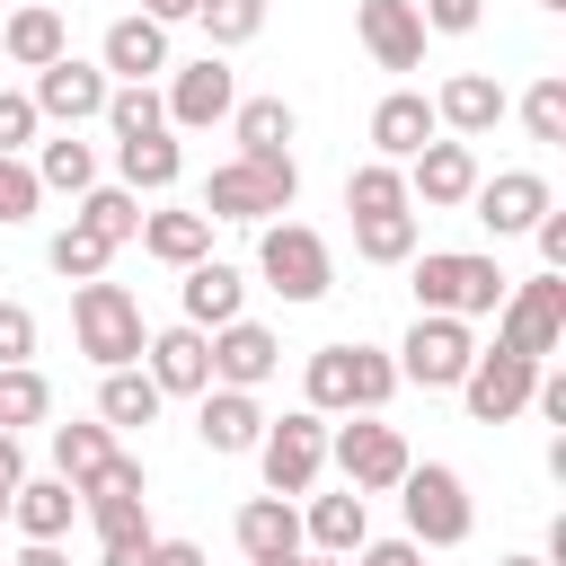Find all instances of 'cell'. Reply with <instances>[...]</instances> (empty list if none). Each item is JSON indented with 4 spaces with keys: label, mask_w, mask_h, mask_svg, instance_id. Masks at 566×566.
<instances>
[{
    "label": "cell",
    "mask_w": 566,
    "mask_h": 566,
    "mask_svg": "<svg viewBox=\"0 0 566 566\" xmlns=\"http://www.w3.org/2000/svg\"><path fill=\"white\" fill-rule=\"evenodd\" d=\"M407 292H416V318H495L513 274L495 256H478V248H416Z\"/></svg>",
    "instance_id": "6da1fadb"
},
{
    "label": "cell",
    "mask_w": 566,
    "mask_h": 566,
    "mask_svg": "<svg viewBox=\"0 0 566 566\" xmlns=\"http://www.w3.org/2000/svg\"><path fill=\"white\" fill-rule=\"evenodd\" d=\"M292 195H301V159L292 150H239V159H221L212 177H203V221H248V230H265L274 212H292Z\"/></svg>",
    "instance_id": "7a4b0ae2"
},
{
    "label": "cell",
    "mask_w": 566,
    "mask_h": 566,
    "mask_svg": "<svg viewBox=\"0 0 566 566\" xmlns=\"http://www.w3.org/2000/svg\"><path fill=\"white\" fill-rule=\"evenodd\" d=\"M398 398V363L380 345H318L301 371V407L310 416H380Z\"/></svg>",
    "instance_id": "3957f363"
},
{
    "label": "cell",
    "mask_w": 566,
    "mask_h": 566,
    "mask_svg": "<svg viewBox=\"0 0 566 566\" xmlns=\"http://www.w3.org/2000/svg\"><path fill=\"white\" fill-rule=\"evenodd\" d=\"M398 504H407V539L416 548H460L478 531V504H469V478L451 460H407L398 478Z\"/></svg>",
    "instance_id": "277c9868"
},
{
    "label": "cell",
    "mask_w": 566,
    "mask_h": 566,
    "mask_svg": "<svg viewBox=\"0 0 566 566\" xmlns=\"http://www.w3.org/2000/svg\"><path fill=\"white\" fill-rule=\"evenodd\" d=\"M71 336H80V354L97 363V371H124V363H142V345H150V327H142V301L124 292V283H80L71 292Z\"/></svg>",
    "instance_id": "5b68a950"
},
{
    "label": "cell",
    "mask_w": 566,
    "mask_h": 566,
    "mask_svg": "<svg viewBox=\"0 0 566 566\" xmlns=\"http://www.w3.org/2000/svg\"><path fill=\"white\" fill-rule=\"evenodd\" d=\"M256 274H265V292H283L292 310L336 292V256H327V239H318L310 221H265V230H256Z\"/></svg>",
    "instance_id": "8992f818"
},
{
    "label": "cell",
    "mask_w": 566,
    "mask_h": 566,
    "mask_svg": "<svg viewBox=\"0 0 566 566\" xmlns=\"http://www.w3.org/2000/svg\"><path fill=\"white\" fill-rule=\"evenodd\" d=\"M327 460L345 469V486L371 504V495H398V478H407V433L398 424H380V416H345V424H327Z\"/></svg>",
    "instance_id": "52a82bcc"
},
{
    "label": "cell",
    "mask_w": 566,
    "mask_h": 566,
    "mask_svg": "<svg viewBox=\"0 0 566 566\" xmlns=\"http://www.w3.org/2000/svg\"><path fill=\"white\" fill-rule=\"evenodd\" d=\"M495 345L522 354V363H548L566 345V274H522L495 310Z\"/></svg>",
    "instance_id": "ba28073f"
},
{
    "label": "cell",
    "mask_w": 566,
    "mask_h": 566,
    "mask_svg": "<svg viewBox=\"0 0 566 566\" xmlns=\"http://www.w3.org/2000/svg\"><path fill=\"white\" fill-rule=\"evenodd\" d=\"M256 469H265V495H318V469H327V416H310V407L265 416V433H256Z\"/></svg>",
    "instance_id": "9c48e42d"
},
{
    "label": "cell",
    "mask_w": 566,
    "mask_h": 566,
    "mask_svg": "<svg viewBox=\"0 0 566 566\" xmlns=\"http://www.w3.org/2000/svg\"><path fill=\"white\" fill-rule=\"evenodd\" d=\"M159 106H168V133H203V124H230V106H239V71H230L221 53L168 62V88H159Z\"/></svg>",
    "instance_id": "30bf717a"
},
{
    "label": "cell",
    "mask_w": 566,
    "mask_h": 566,
    "mask_svg": "<svg viewBox=\"0 0 566 566\" xmlns=\"http://www.w3.org/2000/svg\"><path fill=\"white\" fill-rule=\"evenodd\" d=\"M389 363H398L407 389H460L469 363H478V336H469V318H416Z\"/></svg>",
    "instance_id": "8fae6325"
},
{
    "label": "cell",
    "mask_w": 566,
    "mask_h": 566,
    "mask_svg": "<svg viewBox=\"0 0 566 566\" xmlns=\"http://www.w3.org/2000/svg\"><path fill=\"white\" fill-rule=\"evenodd\" d=\"M106 88H115V80H106L97 62L62 53V62H44V71H35V88H27V97H35V115H44V124L80 133V124H97V115H106Z\"/></svg>",
    "instance_id": "7c38bea8"
},
{
    "label": "cell",
    "mask_w": 566,
    "mask_h": 566,
    "mask_svg": "<svg viewBox=\"0 0 566 566\" xmlns=\"http://www.w3.org/2000/svg\"><path fill=\"white\" fill-rule=\"evenodd\" d=\"M531 380H539V363H522V354H504V345H478V363H469V380H460V407H469L478 424H513V416L531 407Z\"/></svg>",
    "instance_id": "4fadbf2b"
},
{
    "label": "cell",
    "mask_w": 566,
    "mask_h": 566,
    "mask_svg": "<svg viewBox=\"0 0 566 566\" xmlns=\"http://www.w3.org/2000/svg\"><path fill=\"white\" fill-rule=\"evenodd\" d=\"M504 115H513V97H504V80H486V71H451V80L433 88V124H442L451 142H486Z\"/></svg>",
    "instance_id": "5bb4252c"
},
{
    "label": "cell",
    "mask_w": 566,
    "mask_h": 566,
    "mask_svg": "<svg viewBox=\"0 0 566 566\" xmlns=\"http://www.w3.org/2000/svg\"><path fill=\"white\" fill-rule=\"evenodd\" d=\"M398 177H407V203L451 212V203H469V195H478V150H469V142H424Z\"/></svg>",
    "instance_id": "9a60e30c"
},
{
    "label": "cell",
    "mask_w": 566,
    "mask_h": 566,
    "mask_svg": "<svg viewBox=\"0 0 566 566\" xmlns=\"http://www.w3.org/2000/svg\"><path fill=\"white\" fill-rule=\"evenodd\" d=\"M283 371V336L256 327V318H230L212 327V389H265Z\"/></svg>",
    "instance_id": "2e32d148"
},
{
    "label": "cell",
    "mask_w": 566,
    "mask_h": 566,
    "mask_svg": "<svg viewBox=\"0 0 566 566\" xmlns=\"http://www.w3.org/2000/svg\"><path fill=\"white\" fill-rule=\"evenodd\" d=\"M142 371L159 380V398H203V389H212V336L177 318V327H159V336L142 345Z\"/></svg>",
    "instance_id": "e0dca14e"
},
{
    "label": "cell",
    "mask_w": 566,
    "mask_h": 566,
    "mask_svg": "<svg viewBox=\"0 0 566 566\" xmlns=\"http://www.w3.org/2000/svg\"><path fill=\"white\" fill-rule=\"evenodd\" d=\"M354 35L380 71H424V18L416 0H354Z\"/></svg>",
    "instance_id": "ac0fdd59"
},
{
    "label": "cell",
    "mask_w": 566,
    "mask_h": 566,
    "mask_svg": "<svg viewBox=\"0 0 566 566\" xmlns=\"http://www.w3.org/2000/svg\"><path fill=\"white\" fill-rule=\"evenodd\" d=\"M97 71H106L115 88H150V80L168 71V27H150L142 9H133V18H115V27L97 35Z\"/></svg>",
    "instance_id": "d6986e66"
},
{
    "label": "cell",
    "mask_w": 566,
    "mask_h": 566,
    "mask_svg": "<svg viewBox=\"0 0 566 566\" xmlns=\"http://www.w3.org/2000/svg\"><path fill=\"white\" fill-rule=\"evenodd\" d=\"M469 203H478V221H486L495 239H522L557 195H548V177H539V168H495V177H478V195H469Z\"/></svg>",
    "instance_id": "ffe728a7"
},
{
    "label": "cell",
    "mask_w": 566,
    "mask_h": 566,
    "mask_svg": "<svg viewBox=\"0 0 566 566\" xmlns=\"http://www.w3.org/2000/svg\"><path fill=\"white\" fill-rule=\"evenodd\" d=\"M424 142H442V124H433V97H424V88H389V97L371 106V159L407 168Z\"/></svg>",
    "instance_id": "44dd1931"
},
{
    "label": "cell",
    "mask_w": 566,
    "mask_h": 566,
    "mask_svg": "<svg viewBox=\"0 0 566 566\" xmlns=\"http://www.w3.org/2000/svg\"><path fill=\"white\" fill-rule=\"evenodd\" d=\"M256 433H265V407H256V389H203V398H195V442H203L212 460H239V451H256Z\"/></svg>",
    "instance_id": "7402d4cb"
},
{
    "label": "cell",
    "mask_w": 566,
    "mask_h": 566,
    "mask_svg": "<svg viewBox=\"0 0 566 566\" xmlns=\"http://www.w3.org/2000/svg\"><path fill=\"white\" fill-rule=\"evenodd\" d=\"M177 301H186V327H230V318H248V274L239 265H221V256H203V265H186L177 274Z\"/></svg>",
    "instance_id": "603a6c76"
},
{
    "label": "cell",
    "mask_w": 566,
    "mask_h": 566,
    "mask_svg": "<svg viewBox=\"0 0 566 566\" xmlns=\"http://www.w3.org/2000/svg\"><path fill=\"white\" fill-rule=\"evenodd\" d=\"M230 539H239L248 566H265V557H301V504H292V495H248L239 522H230Z\"/></svg>",
    "instance_id": "cb8c5ba5"
},
{
    "label": "cell",
    "mask_w": 566,
    "mask_h": 566,
    "mask_svg": "<svg viewBox=\"0 0 566 566\" xmlns=\"http://www.w3.org/2000/svg\"><path fill=\"white\" fill-rule=\"evenodd\" d=\"M363 539H371V504H363L354 486L310 495V513H301V548H318V557H354Z\"/></svg>",
    "instance_id": "d4e9b609"
},
{
    "label": "cell",
    "mask_w": 566,
    "mask_h": 566,
    "mask_svg": "<svg viewBox=\"0 0 566 566\" xmlns=\"http://www.w3.org/2000/svg\"><path fill=\"white\" fill-rule=\"evenodd\" d=\"M0 53H9L18 71H44V62H62V53H71V27H62V9H53V0H27V9H9V27H0Z\"/></svg>",
    "instance_id": "484cf974"
},
{
    "label": "cell",
    "mask_w": 566,
    "mask_h": 566,
    "mask_svg": "<svg viewBox=\"0 0 566 566\" xmlns=\"http://www.w3.org/2000/svg\"><path fill=\"white\" fill-rule=\"evenodd\" d=\"M159 380L142 371V363H124V371H97V424L106 433H142V424H159Z\"/></svg>",
    "instance_id": "4316f807"
},
{
    "label": "cell",
    "mask_w": 566,
    "mask_h": 566,
    "mask_svg": "<svg viewBox=\"0 0 566 566\" xmlns=\"http://www.w3.org/2000/svg\"><path fill=\"white\" fill-rule=\"evenodd\" d=\"M115 451H124V442H115L97 416H88V424H53V478H62L71 495H88V486L115 469Z\"/></svg>",
    "instance_id": "83f0119b"
},
{
    "label": "cell",
    "mask_w": 566,
    "mask_h": 566,
    "mask_svg": "<svg viewBox=\"0 0 566 566\" xmlns=\"http://www.w3.org/2000/svg\"><path fill=\"white\" fill-rule=\"evenodd\" d=\"M177 177H186V150H177V133L115 142V186H124V195H168Z\"/></svg>",
    "instance_id": "f1b7e54d"
},
{
    "label": "cell",
    "mask_w": 566,
    "mask_h": 566,
    "mask_svg": "<svg viewBox=\"0 0 566 566\" xmlns=\"http://www.w3.org/2000/svg\"><path fill=\"white\" fill-rule=\"evenodd\" d=\"M9 522H18V539H62L80 522V495L62 478H18L9 486Z\"/></svg>",
    "instance_id": "f546056e"
},
{
    "label": "cell",
    "mask_w": 566,
    "mask_h": 566,
    "mask_svg": "<svg viewBox=\"0 0 566 566\" xmlns=\"http://www.w3.org/2000/svg\"><path fill=\"white\" fill-rule=\"evenodd\" d=\"M142 256H159V265H203L212 256V221L203 212H142Z\"/></svg>",
    "instance_id": "4dcf8cb0"
},
{
    "label": "cell",
    "mask_w": 566,
    "mask_h": 566,
    "mask_svg": "<svg viewBox=\"0 0 566 566\" xmlns=\"http://www.w3.org/2000/svg\"><path fill=\"white\" fill-rule=\"evenodd\" d=\"M27 168H35V186H44V195H71V203L97 186V150H88L80 133H53V142H35V159H27Z\"/></svg>",
    "instance_id": "1f68e13d"
},
{
    "label": "cell",
    "mask_w": 566,
    "mask_h": 566,
    "mask_svg": "<svg viewBox=\"0 0 566 566\" xmlns=\"http://www.w3.org/2000/svg\"><path fill=\"white\" fill-rule=\"evenodd\" d=\"M71 221H80L88 239H106V248H133V239H142V195H124V186H88Z\"/></svg>",
    "instance_id": "d6a6232c"
},
{
    "label": "cell",
    "mask_w": 566,
    "mask_h": 566,
    "mask_svg": "<svg viewBox=\"0 0 566 566\" xmlns=\"http://www.w3.org/2000/svg\"><path fill=\"white\" fill-rule=\"evenodd\" d=\"M230 133H239V150H292L301 115H292L283 97H239V106H230Z\"/></svg>",
    "instance_id": "836d02e7"
},
{
    "label": "cell",
    "mask_w": 566,
    "mask_h": 566,
    "mask_svg": "<svg viewBox=\"0 0 566 566\" xmlns=\"http://www.w3.org/2000/svg\"><path fill=\"white\" fill-rule=\"evenodd\" d=\"M416 248H424L416 212H371V221H354V256H363V265H407Z\"/></svg>",
    "instance_id": "e575fe53"
},
{
    "label": "cell",
    "mask_w": 566,
    "mask_h": 566,
    "mask_svg": "<svg viewBox=\"0 0 566 566\" xmlns=\"http://www.w3.org/2000/svg\"><path fill=\"white\" fill-rule=\"evenodd\" d=\"M53 416V380L35 371V363H9L0 371V433H27V424H44Z\"/></svg>",
    "instance_id": "d590c367"
},
{
    "label": "cell",
    "mask_w": 566,
    "mask_h": 566,
    "mask_svg": "<svg viewBox=\"0 0 566 566\" xmlns=\"http://www.w3.org/2000/svg\"><path fill=\"white\" fill-rule=\"evenodd\" d=\"M195 27L212 35L203 53H239V44L265 35V0H195Z\"/></svg>",
    "instance_id": "8d00e7d4"
},
{
    "label": "cell",
    "mask_w": 566,
    "mask_h": 566,
    "mask_svg": "<svg viewBox=\"0 0 566 566\" xmlns=\"http://www.w3.org/2000/svg\"><path fill=\"white\" fill-rule=\"evenodd\" d=\"M345 212L371 221V212H416V203H407V177H398L389 159H363V168L345 177Z\"/></svg>",
    "instance_id": "74e56055"
},
{
    "label": "cell",
    "mask_w": 566,
    "mask_h": 566,
    "mask_svg": "<svg viewBox=\"0 0 566 566\" xmlns=\"http://www.w3.org/2000/svg\"><path fill=\"white\" fill-rule=\"evenodd\" d=\"M115 142H142V133H168V106L159 88H106V115H97Z\"/></svg>",
    "instance_id": "f35d334b"
},
{
    "label": "cell",
    "mask_w": 566,
    "mask_h": 566,
    "mask_svg": "<svg viewBox=\"0 0 566 566\" xmlns=\"http://www.w3.org/2000/svg\"><path fill=\"white\" fill-rule=\"evenodd\" d=\"M106 256H115V248H106V239H88L80 221H62V230H53V248H44V265H53L62 283H97V274H106Z\"/></svg>",
    "instance_id": "ab89813d"
},
{
    "label": "cell",
    "mask_w": 566,
    "mask_h": 566,
    "mask_svg": "<svg viewBox=\"0 0 566 566\" xmlns=\"http://www.w3.org/2000/svg\"><path fill=\"white\" fill-rule=\"evenodd\" d=\"M522 133H531V142H566V80H557V71H539V80L522 88Z\"/></svg>",
    "instance_id": "60d3db41"
},
{
    "label": "cell",
    "mask_w": 566,
    "mask_h": 566,
    "mask_svg": "<svg viewBox=\"0 0 566 566\" xmlns=\"http://www.w3.org/2000/svg\"><path fill=\"white\" fill-rule=\"evenodd\" d=\"M35 203H44V186H35V168L0 150V230H18V221H35Z\"/></svg>",
    "instance_id": "b9f144b4"
},
{
    "label": "cell",
    "mask_w": 566,
    "mask_h": 566,
    "mask_svg": "<svg viewBox=\"0 0 566 566\" xmlns=\"http://www.w3.org/2000/svg\"><path fill=\"white\" fill-rule=\"evenodd\" d=\"M35 133H44V115H35V97H27V88H0V150L18 159V150L35 142Z\"/></svg>",
    "instance_id": "7bdbcfd3"
},
{
    "label": "cell",
    "mask_w": 566,
    "mask_h": 566,
    "mask_svg": "<svg viewBox=\"0 0 566 566\" xmlns=\"http://www.w3.org/2000/svg\"><path fill=\"white\" fill-rule=\"evenodd\" d=\"M9 363H35V310L27 301H0V371Z\"/></svg>",
    "instance_id": "ee69618b"
},
{
    "label": "cell",
    "mask_w": 566,
    "mask_h": 566,
    "mask_svg": "<svg viewBox=\"0 0 566 566\" xmlns=\"http://www.w3.org/2000/svg\"><path fill=\"white\" fill-rule=\"evenodd\" d=\"M416 18H424V35H469L486 18V0H416Z\"/></svg>",
    "instance_id": "f6af8a7d"
},
{
    "label": "cell",
    "mask_w": 566,
    "mask_h": 566,
    "mask_svg": "<svg viewBox=\"0 0 566 566\" xmlns=\"http://www.w3.org/2000/svg\"><path fill=\"white\" fill-rule=\"evenodd\" d=\"M531 239H539V274H566V212H557V203L531 221Z\"/></svg>",
    "instance_id": "bcb514c9"
},
{
    "label": "cell",
    "mask_w": 566,
    "mask_h": 566,
    "mask_svg": "<svg viewBox=\"0 0 566 566\" xmlns=\"http://www.w3.org/2000/svg\"><path fill=\"white\" fill-rule=\"evenodd\" d=\"M345 566H424V548H416V539H363Z\"/></svg>",
    "instance_id": "7dc6e473"
},
{
    "label": "cell",
    "mask_w": 566,
    "mask_h": 566,
    "mask_svg": "<svg viewBox=\"0 0 566 566\" xmlns=\"http://www.w3.org/2000/svg\"><path fill=\"white\" fill-rule=\"evenodd\" d=\"M150 566H212L203 539H150Z\"/></svg>",
    "instance_id": "c3c4849f"
},
{
    "label": "cell",
    "mask_w": 566,
    "mask_h": 566,
    "mask_svg": "<svg viewBox=\"0 0 566 566\" xmlns=\"http://www.w3.org/2000/svg\"><path fill=\"white\" fill-rule=\"evenodd\" d=\"M9 566H71V548H62V539H18Z\"/></svg>",
    "instance_id": "681fc988"
},
{
    "label": "cell",
    "mask_w": 566,
    "mask_h": 566,
    "mask_svg": "<svg viewBox=\"0 0 566 566\" xmlns=\"http://www.w3.org/2000/svg\"><path fill=\"white\" fill-rule=\"evenodd\" d=\"M142 18H150V27H186V18H195V0H142Z\"/></svg>",
    "instance_id": "f907efd6"
},
{
    "label": "cell",
    "mask_w": 566,
    "mask_h": 566,
    "mask_svg": "<svg viewBox=\"0 0 566 566\" xmlns=\"http://www.w3.org/2000/svg\"><path fill=\"white\" fill-rule=\"evenodd\" d=\"M27 478V451H18V433H0V495Z\"/></svg>",
    "instance_id": "816d5d0a"
},
{
    "label": "cell",
    "mask_w": 566,
    "mask_h": 566,
    "mask_svg": "<svg viewBox=\"0 0 566 566\" xmlns=\"http://www.w3.org/2000/svg\"><path fill=\"white\" fill-rule=\"evenodd\" d=\"M97 566H150V539H133V548H97Z\"/></svg>",
    "instance_id": "f5cc1de1"
},
{
    "label": "cell",
    "mask_w": 566,
    "mask_h": 566,
    "mask_svg": "<svg viewBox=\"0 0 566 566\" xmlns=\"http://www.w3.org/2000/svg\"><path fill=\"white\" fill-rule=\"evenodd\" d=\"M292 566H345V557H318V548H301V557H292Z\"/></svg>",
    "instance_id": "db71d44e"
},
{
    "label": "cell",
    "mask_w": 566,
    "mask_h": 566,
    "mask_svg": "<svg viewBox=\"0 0 566 566\" xmlns=\"http://www.w3.org/2000/svg\"><path fill=\"white\" fill-rule=\"evenodd\" d=\"M495 566H548V557H495Z\"/></svg>",
    "instance_id": "11a10c76"
},
{
    "label": "cell",
    "mask_w": 566,
    "mask_h": 566,
    "mask_svg": "<svg viewBox=\"0 0 566 566\" xmlns=\"http://www.w3.org/2000/svg\"><path fill=\"white\" fill-rule=\"evenodd\" d=\"M265 566H292V557H265Z\"/></svg>",
    "instance_id": "9f6ffc18"
},
{
    "label": "cell",
    "mask_w": 566,
    "mask_h": 566,
    "mask_svg": "<svg viewBox=\"0 0 566 566\" xmlns=\"http://www.w3.org/2000/svg\"><path fill=\"white\" fill-rule=\"evenodd\" d=\"M539 9H566V0H539Z\"/></svg>",
    "instance_id": "6f0895ef"
},
{
    "label": "cell",
    "mask_w": 566,
    "mask_h": 566,
    "mask_svg": "<svg viewBox=\"0 0 566 566\" xmlns=\"http://www.w3.org/2000/svg\"><path fill=\"white\" fill-rule=\"evenodd\" d=\"M0 522H9V495H0Z\"/></svg>",
    "instance_id": "680465c9"
}]
</instances>
